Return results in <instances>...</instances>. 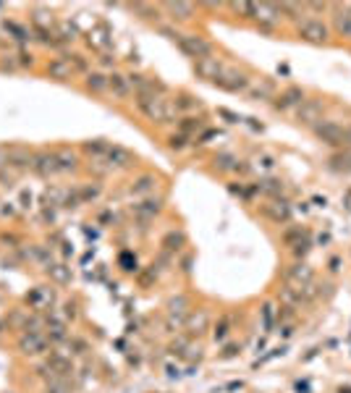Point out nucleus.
I'll list each match as a JSON object with an SVG mask.
<instances>
[{"label":"nucleus","instance_id":"b1692460","mask_svg":"<svg viewBox=\"0 0 351 393\" xmlns=\"http://www.w3.org/2000/svg\"><path fill=\"white\" fill-rule=\"evenodd\" d=\"M283 244L286 247H291L294 257L296 260H301V257L309 252V231L307 228H301V226H296V228H289V231H283Z\"/></svg>","mask_w":351,"mask_h":393},{"label":"nucleus","instance_id":"6ab92c4d","mask_svg":"<svg viewBox=\"0 0 351 393\" xmlns=\"http://www.w3.org/2000/svg\"><path fill=\"white\" fill-rule=\"evenodd\" d=\"M9 147V168L16 171L18 176L32 171V157H35V150L26 145H6Z\"/></svg>","mask_w":351,"mask_h":393},{"label":"nucleus","instance_id":"052dcab7","mask_svg":"<svg viewBox=\"0 0 351 393\" xmlns=\"http://www.w3.org/2000/svg\"><path fill=\"white\" fill-rule=\"evenodd\" d=\"M275 315H278V312H275V307H273V304H270V301H267L265 307H262V320H265V328H267V331H270V328H273V320H275Z\"/></svg>","mask_w":351,"mask_h":393},{"label":"nucleus","instance_id":"c9c22d12","mask_svg":"<svg viewBox=\"0 0 351 393\" xmlns=\"http://www.w3.org/2000/svg\"><path fill=\"white\" fill-rule=\"evenodd\" d=\"M60 55L69 60V66L74 69V74H77V77H87V74L92 71V58H87V52L71 50V48H69V50H63Z\"/></svg>","mask_w":351,"mask_h":393},{"label":"nucleus","instance_id":"e433bc0d","mask_svg":"<svg viewBox=\"0 0 351 393\" xmlns=\"http://www.w3.org/2000/svg\"><path fill=\"white\" fill-rule=\"evenodd\" d=\"M328 171L335 176H351V150H335L328 157Z\"/></svg>","mask_w":351,"mask_h":393},{"label":"nucleus","instance_id":"72a5a7b5","mask_svg":"<svg viewBox=\"0 0 351 393\" xmlns=\"http://www.w3.org/2000/svg\"><path fill=\"white\" fill-rule=\"evenodd\" d=\"M239 157L233 153H228V150H223V153H215L213 157H210V168H213L215 173H221V176H228V173H236V165H239Z\"/></svg>","mask_w":351,"mask_h":393},{"label":"nucleus","instance_id":"4c0bfd02","mask_svg":"<svg viewBox=\"0 0 351 393\" xmlns=\"http://www.w3.org/2000/svg\"><path fill=\"white\" fill-rule=\"evenodd\" d=\"M283 189H286V184H283V179H278V176H262V179L255 184V192L262 194V196H267V199L281 196Z\"/></svg>","mask_w":351,"mask_h":393},{"label":"nucleus","instance_id":"cd10ccee","mask_svg":"<svg viewBox=\"0 0 351 393\" xmlns=\"http://www.w3.org/2000/svg\"><path fill=\"white\" fill-rule=\"evenodd\" d=\"M163 210H165V199L163 196H155V194L139 199L137 205L131 207V213L137 215V218H142V221H155Z\"/></svg>","mask_w":351,"mask_h":393},{"label":"nucleus","instance_id":"79ce46f5","mask_svg":"<svg viewBox=\"0 0 351 393\" xmlns=\"http://www.w3.org/2000/svg\"><path fill=\"white\" fill-rule=\"evenodd\" d=\"M77 194H79V202H82V205H89V202H97V199L103 196V187H100L97 181H92V184H79Z\"/></svg>","mask_w":351,"mask_h":393},{"label":"nucleus","instance_id":"8fccbe9b","mask_svg":"<svg viewBox=\"0 0 351 393\" xmlns=\"http://www.w3.org/2000/svg\"><path fill=\"white\" fill-rule=\"evenodd\" d=\"M60 317L66 320V323H77L79 317H82V307H79L77 299H66L63 301V309H60Z\"/></svg>","mask_w":351,"mask_h":393},{"label":"nucleus","instance_id":"338daca9","mask_svg":"<svg viewBox=\"0 0 351 393\" xmlns=\"http://www.w3.org/2000/svg\"><path fill=\"white\" fill-rule=\"evenodd\" d=\"M338 393H351V388H338Z\"/></svg>","mask_w":351,"mask_h":393},{"label":"nucleus","instance_id":"a18cd8bd","mask_svg":"<svg viewBox=\"0 0 351 393\" xmlns=\"http://www.w3.org/2000/svg\"><path fill=\"white\" fill-rule=\"evenodd\" d=\"M228 336H231V317L221 315L218 320H215V325H213V338L218 343H225V341H228Z\"/></svg>","mask_w":351,"mask_h":393},{"label":"nucleus","instance_id":"e2e57ef3","mask_svg":"<svg viewBox=\"0 0 351 393\" xmlns=\"http://www.w3.org/2000/svg\"><path fill=\"white\" fill-rule=\"evenodd\" d=\"M218 116H223V118H228V123H241V116L231 113L228 108H218Z\"/></svg>","mask_w":351,"mask_h":393},{"label":"nucleus","instance_id":"39448f33","mask_svg":"<svg viewBox=\"0 0 351 393\" xmlns=\"http://www.w3.org/2000/svg\"><path fill=\"white\" fill-rule=\"evenodd\" d=\"M296 35L309 45H328V40H330V26H328L323 18L304 16L299 24H296Z\"/></svg>","mask_w":351,"mask_h":393},{"label":"nucleus","instance_id":"de8ad7c7","mask_svg":"<svg viewBox=\"0 0 351 393\" xmlns=\"http://www.w3.org/2000/svg\"><path fill=\"white\" fill-rule=\"evenodd\" d=\"M225 6L241 21H255V3H225Z\"/></svg>","mask_w":351,"mask_h":393},{"label":"nucleus","instance_id":"bf43d9fd","mask_svg":"<svg viewBox=\"0 0 351 393\" xmlns=\"http://www.w3.org/2000/svg\"><path fill=\"white\" fill-rule=\"evenodd\" d=\"M241 354V343H225L221 351V359H233Z\"/></svg>","mask_w":351,"mask_h":393},{"label":"nucleus","instance_id":"5fc2aeb1","mask_svg":"<svg viewBox=\"0 0 351 393\" xmlns=\"http://www.w3.org/2000/svg\"><path fill=\"white\" fill-rule=\"evenodd\" d=\"M228 192L236 196H241V199H252V194H255V184L249 187V184H239V181H233V184H228Z\"/></svg>","mask_w":351,"mask_h":393},{"label":"nucleus","instance_id":"20e7f679","mask_svg":"<svg viewBox=\"0 0 351 393\" xmlns=\"http://www.w3.org/2000/svg\"><path fill=\"white\" fill-rule=\"evenodd\" d=\"M16 354L24 359H43L52 351V343L45 333H18L16 336Z\"/></svg>","mask_w":351,"mask_h":393},{"label":"nucleus","instance_id":"ddd939ff","mask_svg":"<svg viewBox=\"0 0 351 393\" xmlns=\"http://www.w3.org/2000/svg\"><path fill=\"white\" fill-rule=\"evenodd\" d=\"M105 162L111 165V171H134V168L139 165V157H137V153H131L129 147L111 145Z\"/></svg>","mask_w":351,"mask_h":393},{"label":"nucleus","instance_id":"a19ab883","mask_svg":"<svg viewBox=\"0 0 351 393\" xmlns=\"http://www.w3.org/2000/svg\"><path fill=\"white\" fill-rule=\"evenodd\" d=\"M129 11L137 18H142V21H152V24L163 18V9H160V6H155V3H131Z\"/></svg>","mask_w":351,"mask_h":393},{"label":"nucleus","instance_id":"864d4df0","mask_svg":"<svg viewBox=\"0 0 351 393\" xmlns=\"http://www.w3.org/2000/svg\"><path fill=\"white\" fill-rule=\"evenodd\" d=\"M66 343H69V351H66V354H71V357H84L87 351H89V343H87L84 338H79V336H71Z\"/></svg>","mask_w":351,"mask_h":393},{"label":"nucleus","instance_id":"9b49d317","mask_svg":"<svg viewBox=\"0 0 351 393\" xmlns=\"http://www.w3.org/2000/svg\"><path fill=\"white\" fill-rule=\"evenodd\" d=\"M45 365L50 367L52 377H63V380H71L74 372H77V365H74V357L66 354V351H55L52 349L48 357H45Z\"/></svg>","mask_w":351,"mask_h":393},{"label":"nucleus","instance_id":"603ef678","mask_svg":"<svg viewBox=\"0 0 351 393\" xmlns=\"http://www.w3.org/2000/svg\"><path fill=\"white\" fill-rule=\"evenodd\" d=\"M16 52H0V74H18Z\"/></svg>","mask_w":351,"mask_h":393},{"label":"nucleus","instance_id":"a878e982","mask_svg":"<svg viewBox=\"0 0 351 393\" xmlns=\"http://www.w3.org/2000/svg\"><path fill=\"white\" fill-rule=\"evenodd\" d=\"M160 9H163V13L171 18L173 24H189L191 18L197 16V6L194 3H184V0H179V3H163Z\"/></svg>","mask_w":351,"mask_h":393},{"label":"nucleus","instance_id":"6e6552de","mask_svg":"<svg viewBox=\"0 0 351 393\" xmlns=\"http://www.w3.org/2000/svg\"><path fill=\"white\" fill-rule=\"evenodd\" d=\"M32 173L43 181H50V179H55V176H60L58 160H55V150H35Z\"/></svg>","mask_w":351,"mask_h":393},{"label":"nucleus","instance_id":"09e8293b","mask_svg":"<svg viewBox=\"0 0 351 393\" xmlns=\"http://www.w3.org/2000/svg\"><path fill=\"white\" fill-rule=\"evenodd\" d=\"M43 393H74L69 380H63V377H50V380H45L43 385Z\"/></svg>","mask_w":351,"mask_h":393},{"label":"nucleus","instance_id":"680f3d73","mask_svg":"<svg viewBox=\"0 0 351 393\" xmlns=\"http://www.w3.org/2000/svg\"><path fill=\"white\" fill-rule=\"evenodd\" d=\"M304 11H315V13H325V11H333L330 3H304Z\"/></svg>","mask_w":351,"mask_h":393},{"label":"nucleus","instance_id":"58836bf2","mask_svg":"<svg viewBox=\"0 0 351 393\" xmlns=\"http://www.w3.org/2000/svg\"><path fill=\"white\" fill-rule=\"evenodd\" d=\"M249 168H252V171H257L260 179H262V176H273L275 168H278V157L270 155V153H260V155L252 157V165H249Z\"/></svg>","mask_w":351,"mask_h":393},{"label":"nucleus","instance_id":"13d9d810","mask_svg":"<svg viewBox=\"0 0 351 393\" xmlns=\"http://www.w3.org/2000/svg\"><path fill=\"white\" fill-rule=\"evenodd\" d=\"M97 63H100V71H105V69L116 71V55H111V52H100Z\"/></svg>","mask_w":351,"mask_h":393},{"label":"nucleus","instance_id":"0eeeda50","mask_svg":"<svg viewBox=\"0 0 351 393\" xmlns=\"http://www.w3.org/2000/svg\"><path fill=\"white\" fill-rule=\"evenodd\" d=\"M281 11H278V3H255V26L257 32H265V35H273L275 29L281 26Z\"/></svg>","mask_w":351,"mask_h":393},{"label":"nucleus","instance_id":"f3484780","mask_svg":"<svg viewBox=\"0 0 351 393\" xmlns=\"http://www.w3.org/2000/svg\"><path fill=\"white\" fill-rule=\"evenodd\" d=\"M286 286H291V289H307V286H315V270L307 265V262H301V260H296L289 270H286Z\"/></svg>","mask_w":351,"mask_h":393},{"label":"nucleus","instance_id":"dca6fc26","mask_svg":"<svg viewBox=\"0 0 351 393\" xmlns=\"http://www.w3.org/2000/svg\"><path fill=\"white\" fill-rule=\"evenodd\" d=\"M260 215L265 221L275 223V226H283V223L291 221V205L283 199V196H275V199H267L265 205L260 207Z\"/></svg>","mask_w":351,"mask_h":393},{"label":"nucleus","instance_id":"393cba45","mask_svg":"<svg viewBox=\"0 0 351 393\" xmlns=\"http://www.w3.org/2000/svg\"><path fill=\"white\" fill-rule=\"evenodd\" d=\"M330 32L341 40L351 43V6H333V16H330Z\"/></svg>","mask_w":351,"mask_h":393},{"label":"nucleus","instance_id":"7ed1b4c3","mask_svg":"<svg viewBox=\"0 0 351 393\" xmlns=\"http://www.w3.org/2000/svg\"><path fill=\"white\" fill-rule=\"evenodd\" d=\"M176 48L191 60H202V58L215 55V45L210 43L205 35H199V32H181Z\"/></svg>","mask_w":351,"mask_h":393},{"label":"nucleus","instance_id":"f257e3e1","mask_svg":"<svg viewBox=\"0 0 351 393\" xmlns=\"http://www.w3.org/2000/svg\"><path fill=\"white\" fill-rule=\"evenodd\" d=\"M312 134L317 137V142H323L325 147L333 150H351V123H338V121L323 118L312 128Z\"/></svg>","mask_w":351,"mask_h":393},{"label":"nucleus","instance_id":"7c9ffc66","mask_svg":"<svg viewBox=\"0 0 351 393\" xmlns=\"http://www.w3.org/2000/svg\"><path fill=\"white\" fill-rule=\"evenodd\" d=\"M210 126V121H207L205 113H194V116H181L179 121H176V131H181V134H186V137L197 139L205 128Z\"/></svg>","mask_w":351,"mask_h":393},{"label":"nucleus","instance_id":"412c9836","mask_svg":"<svg viewBox=\"0 0 351 393\" xmlns=\"http://www.w3.org/2000/svg\"><path fill=\"white\" fill-rule=\"evenodd\" d=\"M278 94V87L270 77L252 79V84L247 89V97L252 103H273V97Z\"/></svg>","mask_w":351,"mask_h":393},{"label":"nucleus","instance_id":"4468645a","mask_svg":"<svg viewBox=\"0 0 351 393\" xmlns=\"http://www.w3.org/2000/svg\"><path fill=\"white\" fill-rule=\"evenodd\" d=\"M45 336H48V341L52 346H60V343H66L71 338V325L55 312H48L45 315Z\"/></svg>","mask_w":351,"mask_h":393},{"label":"nucleus","instance_id":"f03ea898","mask_svg":"<svg viewBox=\"0 0 351 393\" xmlns=\"http://www.w3.org/2000/svg\"><path fill=\"white\" fill-rule=\"evenodd\" d=\"M137 111L142 113L152 126H171V123L179 121V113H176V108H173L171 97H155V100H150V103L139 105Z\"/></svg>","mask_w":351,"mask_h":393},{"label":"nucleus","instance_id":"ea45409f","mask_svg":"<svg viewBox=\"0 0 351 393\" xmlns=\"http://www.w3.org/2000/svg\"><path fill=\"white\" fill-rule=\"evenodd\" d=\"M184 247H186V233L176 231V228L168 231L163 239H160V249H163V255H179Z\"/></svg>","mask_w":351,"mask_h":393},{"label":"nucleus","instance_id":"1a4fd4ad","mask_svg":"<svg viewBox=\"0 0 351 393\" xmlns=\"http://www.w3.org/2000/svg\"><path fill=\"white\" fill-rule=\"evenodd\" d=\"M26 309H32V312H52L55 309V289L52 286H35V289L26 294Z\"/></svg>","mask_w":351,"mask_h":393},{"label":"nucleus","instance_id":"423d86ee","mask_svg":"<svg viewBox=\"0 0 351 393\" xmlns=\"http://www.w3.org/2000/svg\"><path fill=\"white\" fill-rule=\"evenodd\" d=\"M249 84H252V77L244 69H239V66H231V63H225L223 77L215 82L218 89H223V92L228 94H247Z\"/></svg>","mask_w":351,"mask_h":393},{"label":"nucleus","instance_id":"2f4dec72","mask_svg":"<svg viewBox=\"0 0 351 393\" xmlns=\"http://www.w3.org/2000/svg\"><path fill=\"white\" fill-rule=\"evenodd\" d=\"M82 84H84V92L87 94L103 97V94H108V71L92 69L84 79H82Z\"/></svg>","mask_w":351,"mask_h":393},{"label":"nucleus","instance_id":"4be33fe9","mask_svg":"<svg viewBox=\"0 0 351 393\" xmlns=\"http://www.w3.org/2000/svg\"><path fill=\"white\" fill-rule=\"evenodd\" d=\"M184 331H186L189 338H199L210 331V309L199 307V309H191L184 320Z\"/></svg>","mask_w":351,"mask_h":393},{"label":"nucleus","instance_id":"0e129e2a","mask_svg":"<svg viewBox=\"0 0 351 393\" xmlns=\"http://www.w3.org/2000/svg\"><path fill=\"white\" fill-rule=\"evenodd\" d=\"M3 168H9V147L0 145V171Z\"/></svg>","mask_w":351,"mask_h":393},{"label":"nucleus","instance_id":"a211bd4d","mask_svg":"<svg viewBox=\"0 0 351 393\" xmlns=\"http://www.w3.org/2000/svg\"><path fill=\"white\" fill-rule=\"evenodd\" d=\"M3 32L9 35V40L18 45V48H29V43H35V32H32V26L24 24V21H18V18H3Z\"/></svg>","mask_w":351,"mask_h":393},{"label":"nucleus","instance_id":"69168bd1","mask_svg":"<svg viewBox=\"0 0 351 393\" xmlns=\"http://www.w3.org/2000/svg\"><path fill=\"white\" fill-rule=\"evenodd\" d=\"M6 333H9V325H6V320L0 317V343L6 341Z\"/></svg>","mask_w":351,"mask_h":393},{"label":"nucleus","instance_id":"aec40b11","mask_svg":"<svg viewBox=\"0 0 351 393\" xmlns=\"http://www.w3.org/2000/svg\"><path fill=\"white\" fill-rule=\"evenodd\" d=\"M223 71H225V63H223V58H218V52L210 55V58L194 60V74H197V79L207 82V84H215L223 77Z\"/></svg>","mask_w":351,"mask_h":393},{"label":"nucleus","instance_id":"9d476101","mask_svg":"<svg viewBox=\"0 0 351 393\" xmlns=\"http://www.w3.org/2000/svg\"><path fill=\"white\" fill-rule=\"evenodd\" d=\"M323 113H325V105L323 100H315V97H307L304 103L294 111V121L299 126H307V128H315L320 121H323Z\"/></svg>","mask_w":351,"mask_h":393},{"label":"nucleus","instance_id":"3c124183","mask_svg":"<svg viewBox=\"0 0 351 393\" xmlns=\"http://www.w3.org/2000/svg\"><path fill=\"white\" fill-rule=\"evenodd\" d=\"M16 60H18V69H21V71L37 69V55L29 50V48H18V50H16Z\"/></svg>","mask_w":351,"mask_h":393},{"label":"nucleus","instance_id":"4d7b16f0","mask_svg":"<svg viewBox=\"0 0 351 393\" xmlns=\"http://www.w3.org/2000/svg\"><path fill=\"white\" fill-rule=\"evenodd\" d=\"M157 32L163 37H168V40H173V43H179V37H181V29L176 24H160L157 26Z\"/></svg>","mask_w":351,"mask_h":393},{"label":"nucleus","instance_id":"f8f14e48","mask_svg":"<svg viewBox=\"0 0 351 393\" xmlns=\"http://www.w3.org/2000/svg\"><path fill=\"white\" fill-rule=\"evenodd\" d=\"M307 100V94H304V89L301 87H296V84H291V87H286V89H281V92L275 94L273 97V111L275 113H289V111H296L301 103Z\"/></svg>","mask_w":351,"mask_h":393},{"label":"nucleus","instance_id":"473e14b6","mask_svg":"<svg viewBox=\"0 0 351 393\" xmlns=\"http://www.w3.org/2000/svg\"><path fill=\"white\" fill-rule=\"evenodd\" d=\"M58 18L48 6H32L29 9V26L32 29H55Z\"/></svg>","mask_w":351,"mask_h":393},{"label":"nucleus","instance_id":"5701e85b","mask_svg":"<svg viewBox=\"0 0 351 393\" xmlns=\"http://www.w3.org/2000/svg\"><path fill=\"white\" fill-rule=\"evenodd\" d=\"M43 71H45V77L52 79V82H60V84H69V82H74V79H77L74 69H71L69 60L63 58V55H55V58L48 60Z\"/></svg>","mask_w":351,"mask_h":393},{"label":"nucleus","instance_id":"37998d69","mask_svg":"<svg viewBox=\"0 0 351 393\" xmlns=\"http://www.w3.org/2000/svg\"><path fill=\"white\" fill-rule=\"evenodd\" d=\"M48 278H50L55 286H69L71 278H74V273H71L69 265H63V262H58V265H50L48 267Z\"/></svg>","mask_w":351,"mask_h":393},{"label":"nucleus","instance_id":"6e6d98bb","mask_svg":"<svg viewBox=\"0 0 351 393\" xmlns=\"http://www.w3.org/2000/svg\"><path fill=\"white\" fill-rule=\"evenodd\" d=\"M18 179H21V176H18L16 171H11V168H3V171H0V187L11 189Z\"/></svg>","mask_w":351,"mask_h":393},{"label":"nucleus","instance_id":"2eb2a0df","mask_svg":"<svg viewBox=\"0 0 351 393\" xmlns=\"http://www.w3.org/2000/svg\"><path fill=\"white\" fill-rule=\"evenodd\" d=\"M55 160H58V168H60V176H77L82 171V153L77 147H55Z\"/></svg>","mask_w":351,"mask_h":393},{"label":"nucleus","instance_id":"c756f323","mask_svg":"<svg viewBox=\"0 0 351 393\" xmlns=\"http://www.w3.org/2000/svg\"><path fill=\"white\" fill-rule=\"evenodd\" d=\"M157 187H160V179H157L155 173H139V176H134V181H131L129 194L137 196V199H145V196H152L155 192H157Z\"/></svg>","mask_w":351,"mask_h":393},{"label":"nucleus","instance_id":"c03bdc74","mask_svg":"<svg viewBox=\"0 0 351 393\" xmlns=\"http://www.w3.org/2000/svg\"><path fill=\"white\" fill-rule=\"evenodd\" d=\"M278 11H281V18H289L296 24L304 18V3H278Z\"/></svg>","mask_w":351,"mask_h":393},{"label":"nucleus","instance_id":"49530a36","mask_svg":"<svg viewBox=\"0 0 351 393\" xmlns=\"http://www.w3.org/2000/svg\"><path fill=\"white\" fill-rule=\"evenodd\" d=\"M165 145H168L171 153H184L186 147H191V137L181 134V131H171V134L165 137Z\"/></svg>","mask_w":351,"mask_h":393},{"label":"nucleus","instance_id":"c85d7f7f","mask_svg":"<svg viewBox=\"0 0 351 393\" xmlns=\"http://www.w3.org/2000/svg\"><path fill=\"white\" fill-rule=\"evenodd\" d=\"M108 94H113L116 100H131L134 97L129 77L123 71H108Z\"/></svg>","mask_w":351,"mask_h":393},{"label":"nucleus","instance_id":"bb28decb","mask_svg":"<svg viewBox=\"0 0 351 393\" xmlns=\"http://www.w3.org/2000/svg\"><path fill=\"white\" fill-rule=\"evenodd\" d=\"M173 108H176V113L181 116H194V113H202V100H199L194 92H186V89H179V92L171 97Z\"/></svg>","mask_w":351,"mask_h":393},{"label":"nucleus","instance_id":"f704fd0d","mask_svg":"<svg viewBox=\"0 0 351 393\" xmlns=\"http://www.w3.org/2000/svg\"><path fill=\"white\" fill-rule=\"evenodd\" d=\"M111 145L113 142H108V139H89V142H84V145L79 147V153H82L84 160H105Z\"/></svg>","mask_w":351,"mask_h":393}]
</instances>
